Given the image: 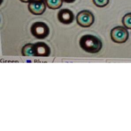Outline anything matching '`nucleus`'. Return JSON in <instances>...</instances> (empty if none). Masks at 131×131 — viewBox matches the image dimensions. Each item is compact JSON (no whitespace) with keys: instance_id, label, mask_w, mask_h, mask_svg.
I'll use <instances>...</instances> for the list:
<instances>
[{"instance_id":"obj_1","label":"nucleus","mask_w":131,"mask_h":131,"mask_svg":"<svg viewBox=\"0 0 131 131\" xmlns=\"http://www.w3.org/2000/svg\"><path fill=\"white\" fill-rule=\"evenodd\" d=\"M81 48L86 52L95 54L99 52L102 47V42L97 37L92 35H85L79 40Z\"/></svg>"},{"instance_id":"obj_2","label":"nucleus","mask_w":131,"mask_h":131,"mask_svg":"<svg viewBox=\"0 0 131 131\" xmlns=\"http://www.w3.org/2000/svg\"><path fill=\"white\" fill-rule=\"evenodd\" d=\"M31 33L37 39H44L49 34V28L43 22H35L30 28Z\"/></svg>"},{"instance_id":"obj_3","label":"nucleus","mask_w":131,"mask_h":131,"mask_svg":"<svg viewBox=\"0 0 131 131\" xmlns=\"http://www.w3.org/2000/svg\"><path fill=\"white\" fill-rule=\"evenodd\" d=\"M110 35L113 42L117 43H125L129 37L127 29L124 26H116L114 28L111 29Z\"/></svg>"},{"instance_id":"obj_4","label":"nucleus","mask_w":131,"mask_h":131,"mask_svg":"<svg viewBox=\"0 0 131 131\" xmlns=\"http://www.w3.org/2000/svg\"><path fill=\"white\" fill-rule=\"evenodd\" d=\"M77 23L83 28H88L93 24L95 17L93 14L89 10H82L79 12L76 17Z\"/></svg>"},{"instance_id":"obj_5","label":"nucleus","mask_w":131,"mask_h":131,"mask_svg":"<svg viewBox=\"0 0 131 131\" xmlns=\"http://www.w3.org/2000/svg\"><path fill=\"white\" fill-rule=\"evenodd\" d=\"M46 3L45 1H31L28 3V10L31 14L35 15H42L46 10Z\"/></svg>"},{"instance_id":"obj_6","label":"nucleus","mask_w":131,"mask_h":131,"mask_svg":"<svg viewBox=\"0 0 131 131\" xmlns=\"http://www.w3.org/2000/svg\"><path fill=\"white\" fill-rule=\"evenodd\" d=\"M58 19L63 24H70L74 21V15L72 12L67 8L60 10L58 13Z\"/></svg>"},{"instance_id":"obj_7","label":"nucleus","mask_w":131,"mask_h":131,"mask_svg":"<svg viewBox=\"0 0 131 131\" xmlns=\"http://www.w3.org/2000/svg\"><path fill=\"white\" fill-rule=\"evenodd\" d=\"M35 56L48 57L51 54V49L44 42H37L35 43Z\"/></svg>"},{"instance_id":"obj_8","label":"nucleus","mask_w":131,"mask_h":131,"mask_svg":"<svg viewBox=\"0 0 131 131\" xmlns=\"http://www.w3.org/2000/svg\"><path fill=\"white\" fill-rule=\"evenodd\" d=\"M21 54L23 56H35V43H27L23 46Z\"/></svg>"},{"instance_id":"obj_9","label":"nucleus","mask_w":131,"mask_h":131,"mask_svg":"<svg viewBox=\"0 0 131 131\" xmlns=\"http://www.w3.org/2000/svg\"><path fill=\"white\" fill-rule=\"evenodd\" d=\"M45 2L49 8L56 10L61 7L63 0H45Z\"/></svg>"},{"instance_id":"obj_10","label":"nucleus","mask_w":131,"mask_h":131,"mask_svg":"<svg viewBox=\"0 0 131 131\" xmlns=\"http://www.w3.org/2000/svg\"><path fill=\"white\" fill-rule=\"evenodd\" d=\"M122 23L127 29H131V12L125 14L122 18Z\"/></svg>"},{"instance_id":"obj_11","label":"nucleus","mask_w":131,"mask_h":131,"mask_svg":"<svg viewBox=\"0 0 131 131\" xmlns=\"http://www.w3.org/2000/svg\"><path fill=\"white\" fill-rule=\"evenodd\" d=\"M93 3L97 7L103 8L108 5L110 0H93Z\"/></svg>"},{"instance_id":"obj_12","label":"nucleus","mask_w":131,"mask_h":131,"mask_svg":"<svg viewBox=\"0 0 131 131\" xmlns=\"http://www.w3.org/2000/svg\"><path fill=\"white\" fill-rule=\"evenodd\" d=\"M75 1V0H63L64 2L67 3H72Z\"/></svg>"},{"instance_id":"obj_13","label":"nucleus","mask_w":131,"mask_h":131,"mask_svg":"<svg viewBox=\"0 0 131 131\" xmlns=\"http://www.w3.org/2000/svg\"><path fill=\"white\" fill-rule=\"evenodd\" d=\"M21 2L23 3H29V2H31V0H20Z\"/></svg>"}]
</instances>
